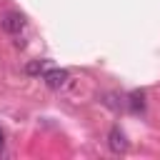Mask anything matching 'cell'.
<instances>
[{"mask_svg":"<svg viewBox=\"0 0 160 160\" xmlns=\"http://www.w3.org/2000/svg\"><path fill=\"white\" fill-rule=\"evenodd\" d=\"M128 108H130L132 112H142V110H145V92H142V90H132V92L128 95Z\"/></svg>","mask_w":160,"mask_h":160,"instance_id":"4","label":"cell"},{"mask_svg":"<svg viewBox=\"0 0 160 160\" xmlns=\"http://www.w3.org/2000/svg\"><path fill=\"white\" fill-rule=\"evenodd\" d=\"M108 148H110V152H115V155H122V152H128V148H130L125 132H122L118 125H112L110 132H108Z\"/></svg>","mask_w":160,"mask_h":160,"instance_id":"2","label":"cell"},{"mask_svg":"<svg viewBox=\"0 0 160 160\" xmlns=\"http://www.w3.org/2000/svg\"><path fill=\"white\" fill-rule=\"evenodd\" d=\"M45 68H48V60H32V62L25 65V72L28 75H40V72H45Z\"/></svg>","mask_w":160,"mask_h":160,"instance_id":"5","label":"cell"},{"mask_svg":"<svg viewBox=\"0 0 160 160\" xmlns=\"http://www.w3.org/2000/svg\"><path fill=\"white\" fill-rule=\"evenodd\" d=\"M2 150H5V132H2V128H0V155H2Z\"/></svg>","mask_w":160,"mask_h":160,"instance_id":"6","label":"cell"},{"mask_svg":"<svg viewBox=\"0 0 160 160\" xmlns=\"http://www.w3.org/2000/svg\"><path fill=\"white\" fill-rule=\"evenodd\" d=\"M68 70H60V68H55V70H45L42 72V80H45V85L50 88V90H60V88H65L68 85Z\"/></svg>","mask_w":160,"mask_h":160,"instance_id":"3","label":"cell"},{"mask_svg":"<svg viewBox=\"0 0 160 160\" xmlns=\"http://www.w3.org/2000/svg\"><path fill=\"white\" fill-rule=\"evenodd\" d=\"M0 28H2L8 35H18V32L25 28V15H22V12H15V10L2 12V15H0Z\"/></svg>","mask_w":160,"mask_h":160,"instance_id":"1","label":"cell"}]
</instances>
